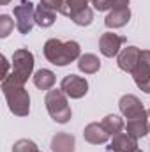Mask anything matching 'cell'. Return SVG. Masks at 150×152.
<instances>
[{
    "instance_id": "cell-1",
    "label": "cell",
    "mask_w": 150,
    "mask_h": 152,
    "mask_svg": "<svg viewBox=\"0 0 150 152\" xmlns=\"http://www.w3.org/2000/svg\"><path fill=\"white\" fill-rule=\"evenodd\" d=\"M2 92L5 96L11 113L16 117H27L30 113V96L25 90V81L11 73L2 80Z\"/></svg>"
},
{
    "instance_id": "cell-2",
    "label": "cell",
    "mask_w": 150,
    "mask_h": 152,
    "mask_svg": "<svg viewBox=\"0 0 150 152\" xmlns=\"http://www.w3.org/2000/svg\"><path fill=\"white\" fill-rule=\"evenodd\" d=\"M44 57L48 62L55 66H67L81 57V48L76 41H60V39H48L44 42Z\"/></svg>"
},
{
    "instance_id": "cell-3",
    "label": "cell",
    "mask_w": 150,
    "mask_h": 152,
    "mask_svg": "<svg viewBox=\"0 0 150 152\" xmlns=\"http://www.w3.org/2000/svg\"><path fill=\"white\" fill-rule=\"evenodd\" d=\"M44 104H46V110L50 117L58 122V124H66L71 120L73 112H71V106L67 103V96L62 92V88H51L46 92V97H44Z\"/></svg>"
},
{
    "instance_id": "cell-4",
    "label": "cell",
    "mask_w": 150,
    "mask_h": 152,
    "mask_svg": "<svg viewBox=\"0 0 150 152\" xmlns=\"http://www.w3.org/2000/svg\"><path fill=\"white\" fill-rule=\"evenodd\" d=\"M14 18H16V28L20 34L32 32L36 25V7L28 0H20V5L14 7Z\"/></svg>"
},
{
    "instance_id": "cell-5",
    "label": "cell",
    "mask_w": 150,
    "mask_h": 152,
    "mask_svg": "<svg viewBox=\"0 0 150 152\" xmlns=\"http://www.w3.org/2000/svg\"><path fill=\"white\" fill-rule=\"evenodd\" d=\"M34 71V55L32 51L25 50V48H20L12 53V73L21 78L23 81L28 80V76H32Z\"/></svg>"
},
{
    "instance_id": "cell-6",
    "label": "cell",
    "mask_w": 150,
    "mask_h": 152,
    "mask_svg": "<svg viewBox=\"0 0 150 152\" xmlns=\"http://www.w3.org/2000/svg\"><path fill=\"white\" fill-rule=\"evenodd\" d=\"M131 75L134 78V83L138 85V88L150 94V50H141L140 60Z\"/></svg>"
},
{
    "instance_id": "cell-7",
    "label": "cell",
    "mask_w": 150,
    "mask_h": 152,
    "mask_svg": "<svg viewBox=\"0 0 150 152\" xmlns=\"http://www.w3.org/2000/svg\"><path fill=\"white\" fill-rule=\"evenodd\" d=\"M60 88H62V92L67 97H71V99H81L88 92V81L85 78H81V76L67 75V76H64V80L60 81Z\"/></svg>"
},
{
    "instance_id": "cell-8",
    "label": "cell",
    "mask_w": 150,
    "mask_h": 152,
    "mask_svg": "<svg viewBox=\"0 0 150 152\" xmlns=\"http://www.w3.org/2000/svg\"><path fill=\"white\" fill-rule=\"evenodd\" d=\"M127 39L124 36H118V34H113V32H104L101 39H99V50L104 57L108 58H113L120 53V48L122 44L125 42Z\"/></svg>"
},
{
    "instance_id": "cell-9",
    "label": "cell",
    "mask_w": 150,
    "mask_h": 152,
    "mask_svg": "<svg viewBox=\"0 0 150 152\" xmlns=\"http://www.w3.org/2000/svg\"><path fill=\"white\" fill-rule=\"evenodd\" d=\"M118 108H120L122 115H124L127 120L136 118V117H141V115H147V110L143 108L141 101H140L136 96H133V94L122 96L120 101H118Z\"/></svg>"
},
{
    "instance_id": "cell-10",
    "label": "cell",
    "mask_w": 150,
    "mask_h": 152,
    "mask_svg": "<svg viewBox=\"0 0 150 152\" xmlns=\"http://www.w3.org/2000/svg\"><path fill=\"white\" fill-rule=\"evenodd\" d=\"M140 53H141V50L136 48V46H125V48H122L120 53L117 55L118 67L122 71H125V73H133L134 67H136V64H138V60H140Z\"/></svg>"
},
{
    "instance_id": "cell-11",
    "label": "cell",
    "mask_w": 150,
    "mask_h": 152,
    "mask_svg": "<svg viewBox=\"0 0 150 152\" xmlns=\"http://www.w3.org/2000/svg\"><path fill=\"white\" fill-rule=\"evenodd\" d=\"M106 149L110 152H134L138 151V140L127 133H118L113 136L111 143Z\"/></svg>"
},
{
    "instance_id": "cell-12",
    "label": "cell",
    "mask_w": 150,
    "mask_h": 152,
    "mask_svg": "<svg viewBox=\"0 0 150 152\" xmlns=\"http://www.w3.org/2000/svg\"><path fill=\"white\" fill-rule=\"evenodd\" d=\"M110 133L103 127V124H99V122H92V124H88L85 129H83V138L88 142V143H92V145H101V143H106L108 140H110Z\"/></svg>"
},
{
    "instance_id": "cell-13",
    "label": "cell",
    "mask_w": 150,
    "mask_h": 152,
    "mask_svg": "<svg viewBox=\"0 0 150 152\" xmlns=\"http://www.w3.org/2000/svg\"><path fill=\"white\" fill-rule=\"evenodd\" d=\"M131 20V9L129 5H124V7H115L110 11V14L104 18V25L108 28H120L124 25H127Z\"/></svg>"
},
{
    "instance_id": "cell-14",
    "label": "cell",
    "mask_w": 150,
    "mask_h": 152,
    "mask_svg": "<svg viewBox=\"0 0 150 152\" xmlns=\"http://www.w3.org/2000/svg\"><path fill=\"white\" fill-rule=\"evenodd\" d=\"M125 131H127V134H131L136 140H140L145 134H149V115H141V117L127 120Z\"/></svg>"
},
{
    "instance_id": "cell-15",
    "label": "cell",
    "mask_w": 150,
    "mask_h": 152,
    "mask_svg": "<svg viewBox=\"0 0 150 152\" xmlns=\"http://www.w3.org/2000/svg\"><path fill=\"white\" fill-rule=\"evenodd\" d=\"M76 138L69 133H57L51 138V151L53 152H74Z\"/></svg>"
},
{
    "instance_id": "cell-16",
    "label": "cell",
    "mask_w": 150,
    "mask_h": 152,
    "mask_svg": "<svg viewBox=\"0 0 150 152\" xmlns=\"http://www.w3.org/2000/svg\"><path fill=\"white\" fill-rule=\"evenodd\" d=\"M78 69L85 75H94L101 69V60L94 53H85L78 58Z\"/></svg>"
},
{
    "instance_id": "cell-17",
    "label": "cell",
    "mask_w": 150,
    "mask_h": 152,
    "mask_svg": "<svg viewBox=\"0 0 150 152\" xmlns=\"http://www.w3.org/2000/svg\"><path fill=\"white\" fill-rule=\"evenodd\" d=\"M32 80H34V85L37 88H41V90H51L53 85H55V75L50 69H39V71H36L34 76H32Z\"/></svg>"
},
{
    "instance_id": "cell-18",
    "label": "cell",
    "mask_w": 150,
    "mask_h": 152,
    "mask_svg": "<svg viewBox=\"0 0 150 152\" xmlns=\"http://www.w3.org/2000/svg\"><path fill=\"white\" fill-rule=\"evenodd\" d=\"M55 20H57V16H55V11L53 9H50V7H46L42 4L36 7V23H37L41 28L51 27L55 23Z\"/></svg>"
},
{
    "instance_id": "cell-19",
    "label": "cell",
    "mask_w": 150,
    "mask_h": 152,
    "mask_svg": "<svg viewBox=\"0 0 150 152\" xmlns=\"http://www.w3.org/2000/svg\"><path fill=\"white\" fill-rule=\"evenodd\" d=\"M103 127L111 134V136H115V134H118V133H122L124 129H125V122L118 117V115H106L104 118H103Z\"/></svg>"
},
{
    "instance_id": "cell-20",
    "label": "cell",
    "mask_w": 150,
    "mask_h": 152,
    "mask_svg": "<svg viewBox=\"0 0 150 152\" xmlns=\"http://www.w3.org/2000/svg\"><path fill=\"white\" fill-rule=\"evenodd\" d=\"M88 2H90V0H64L62 9H60V14L71 18V16H74L78 11L88 7Z\"/></svg>"
},
{
    "instance_id": "cell-21",
    "label": "cell",
    "mask_w": 150,
    "mask_h": 152,
    "mask_svg": "<svg viewBox=\"0 0 150 152\" xmlns=\"http://www.w3.org/2000/svg\"><path fill=\"white\" fill-rule=\"evenodd\" d=\"M71 20L74 21L78 27H88L92 21H94V12L90 7H85L81 11H78L74 16H71Z\"/></svg>"
},
{
    "instance_id": "cell-22",
    "label": "cell",
    "mask_w": 150,
    "mask_h": 152,
    "mask_svg": "<svg viewBox=\"0 0 150 152\" xmlns=\"http://www.w3.org/2000/svg\"><path fill=\"white\" fill-rule=\"evenodd\" d=\"M12 152H41V151H39V147L32 142V140L21 138V140L14 142V145H12Z\"/></svg>"
},
{
    "instance_id": "cell-23",
    "label": "cell",
    "mask_w": 150,
    "mask_h": 152,
    "mask_svg": "<svg viewBox=\"0 0 150 152\" xmlns=\"http://www.w3.org/2000/svg\"><path fill=\"white\" fill-rule=\"evenodd\" d=\"M14 28V21L7 16V14H2L0 16V37L5 39Z\"/></svg>"
},
{
    "instance_id": "cell-24",
    "label": "cell",
    "mask_w": 150,
    "mask_h": 152,
    "mask_svg": "<svg viewBox=\"0 0 150 152\" xmlns=\"http://www.w3.org/2000/svg\"><path fill=\"white\" fill-rule=\"evenodd\" d=\"M92 4L99 12H103V11H111L115 0H92Z\"/></svg>"
},
{
    "instance_id": "cell-25",
    "label": "cell",
    "mask_w": 150,
    "mask_h": 152,
    "mask_svg": "<svg viewBox=\"0 0 150 152\" xmlns=\"http://www.w3.org/2000/svg\"><path fill=\"white\" fill-rule=\"evenodd\" d=\"M41 4L46 5V7H50V9H53V11H58L60 12L64 0H41Z\"/></svg>"
},
{
    "instance_id": "cell-26",
    "label": "cell",
    "mask_w": 150,
    "mask_h": 152,
    "mask_svg": "<svg viewBox=\"0 0 150 152\" xmlns=\"http://www.w3.org/2000/svg\"><path fill=\"white\" fill-rule=\"evenodd\" d=\"M0 58H2V66H4V71H2V80H4L5 76H9V75H7V69H9V62H7L5 55H2Z\"/></svg>"
},
{
    "instance_id": "cell-27",
    "label": "cell",
    "mask_w": 150,
    "mask_h": 152,
    "mask_svg": "<svg viewBox=\"0 0 150 152\" xmlns=\"http://www.w3.org/2000/svg\"><path fill=\"white\" fill-rule=\"evenodd\" d=\"M9 2H11V0H0V5H7Z\"/></svg>"
},
{
    "instance_id": "cell-28",
    "label": "cell",
    "mask_w": 150,
    "mask_h": 152,
    "mask_svg": "<svg viewBox=\"0 0 150 152\" xmlns=\"http://www.w3.org/2000/svg\"><path fill=\"white\" fill-rule=\"evenodd\" d=\"M147 115H149V133H150V110H147Z\"/></svg>"
},
{
    "instance_id": "cell-29",
    "label": "cell",
    "mask_w": 150,
    "mask_h": 152,
    "mask_svg": "<svg viewBox=\"0 0 150 152\" xmlns=\"http://www.w3.org/2000/svg\"><path fill=\"white\" fill-rule=\"evenodd\" d=\"M134 152H141V151H140V149H138V151H134Z\"/></svg>"
}]
</instances>
